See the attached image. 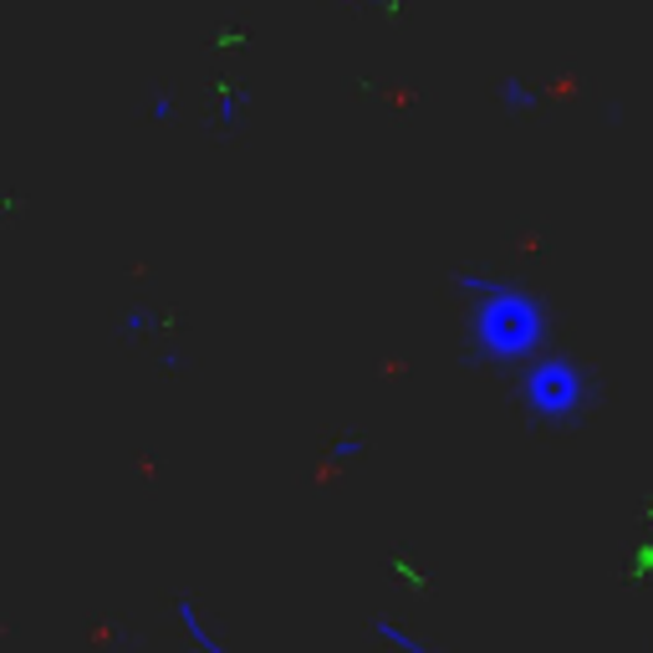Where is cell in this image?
Segmentation results:
<instances>
[{
  "label": "cell",
  "instance_id": "cell-2",
  "mask_svg": "<svg viewBox=\"0 0 653 653\" xmlns=\"http://www.w3.org/2000/svg\"><path fill=\"white\" fill-rule=\"evenodd\" d=\"M526 403H531L536 419H551V424H561V419H572L577 409H582L587 399V383L582 373H577V362L567 358H536V368L526 373Z\"/></svg>",
  "mask_w": 653,
  "mask_h": 653
},
{
  "label": "cell",
  "instance_id": "cell-4",
  "mask_svg": "<svg viewBox=\"0 0 653 653\" xmlns=\"http://www.w3.org/2000/svg\"><path fill=\"white\" fill-rule=\"evenodd\" d=\"M383 643H399L403 653H429V643H413L403 628H393V623H383Z\"/></svg>",
  "mask_w": 653,
  "mask_h": 653
},
{
  "label": "cell",
  "instance_id": "cell-3",
  "mask_svg": "<svg viewBox=\"0 0 653 653\" xmlns=\"http://www.w3.org/2000/svg\"><path fill=\"white\" fill-rule=\"evenodd\" d=\"M173 613H179V623H185L189 643H194V649H200V653H225V643H220V639H214V633H210V628H204L200 608H194V602H189V598H179V602H173Z\"/></svg>",
  "mask_w": 653,
  "mask_h": 653
},
{
  "label": "cell",
  "instance_id": "cell-1",
  "mask_svg": "<svg viewBox=\"0 0 653 653\" xmlns=\"http://www.w3.org/2000/svg\"><path fill=\"white\" fill-rule=\"evenodd\" d=\"M454 292L470 296L475 307V358L485 362H520L541 352L547 337V312L536 296H526L506 276H481V271H460Z\"/></svg>",
  "mask_w": 653,
  "mask_h": 653
}]
</instances>
